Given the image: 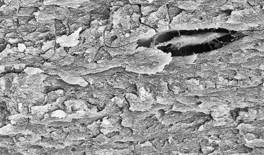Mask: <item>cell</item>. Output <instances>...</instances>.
I'll return each mask as SVG.
<instances>
[{
    "label": "cell",
    "mask_w": 264,
    "mask_h": 155,
    "mask_svg": "<svg viewBox=\"0 0 264 155\" xmlns=\"http://www.w3.org/2000/svg\"><path fill=\"white\" fill-rule=\"evenodd\" d=\"M55 48H54L47 51L43 55H41V56L42 57L45 59H48L52 57L54 54H55Z\"/></svg>",
    "instance_id": "obj_13"
},
{
    "label": "cell",
    "mask_w": 264,
    "mask_h": 155,
    "mask_svg": "<svg viewBox=\"0 0 264 155\" xmlns=\"http://www.w3.org/2000/svg\"><path fill=\"white\" fill-rule=\"evenodd\" d=\"M5 38L13 39H23V37L20 33H17V32H12L7 34Z\"/></svg>",
    "instance_id": "obj_12"
},
{
    "label": "cell",
    "mask_w": 264,
    "mask_h": 155,
    "mask_svg": "<svg viewBox=\"0 0 264 155\" xmlns=\"http://www.w3.org/2000/svg\"><path fill=\"white\" fill-rule=\"evenodd\" d=\"M141 20L144 25L159 32L168 30L171 23L167 5L161 6L156 11L145 17L141 18Z\"/></svg>",
    "instance_id": "obj_2"
},
{
    "label": "cell",
    "mask_w": 264,
    "mask_h": 155,
    "mask_svg": "<svg viewBox=\"0 0 264 155\" xmlns=\"http://www.w3.org/2000/svg\"><path fill=\"white\" fill-rule=\"evenodd\" d=\"M8 44V43H6L5 44H1V53L2 52L4 51L5 50V49L6 48V47L7 45Z\"/></svg>",
    "instance_id": "obj_16"
},
{
    "label": "cell",
    "mask_w": 264,
    "mask_h": 155,
    "mask_svg": "<svg viewBox=\"0 0 264 155\" xmlns=\"http://www.w3.org/2000/svg\"><path fill=\"white\" fill-rule=\"evenodd\" d=\"M140 16L141 14L136 13H133L131 17V29H135L140 27L141 24L139 21Z\"/></svg>",
    "instance_id": "obj_7"
},
{
    "label": "cell",
    "mask_w": 264,
    "mask_h": 155,
    "mask_svg": "<svg viewBox=\"0 0 264 155\" xmlns=\"http://www.w3.org/2000/svg\"><path fill=\"white\" fill-rule=\"evenodd\" d=\"M156 34V31L152 28L141 24L137 29L123 31L119 35V37L120 41H122L121 44H129L138 39L151 37Z\"/></svg>",
    "instance_id": "obj_3"
},
{
    "label": "cell",
    "mask_w": 264,
    "mask_h": 155,
    "mask_svg": "<svg viewBox=\"0 0 264 155\" xmlns=\"http://www.w3.org/2000/svg\"><path fill=\"white\" fill-rule=\"evenodd\" d=\"M5 41L8 44H11L14 47H18V44L20 43H23L24 42L23 39H13L11 38H5Z\"/></svg>",
    "instance_id": "obj_11"
},
{
    "label": "cell",
    "mask_w": 264,
    "mask_h": 155,
    "mask_svg": "<svg viewBox=\"0 0 264 155\" xmlns=\"http://www.w3.org/2000/svg\"><path fill=\"white\" fill-rule=\"evenodd\" d=\"M56 43V39L47 42L42 46V50L46 53L50 49L55 48Z\"/></svg>",
    "instance_id": "obj_10"
},
{
    "label": "cell",
    "mask_w": 264,
    "mask_h": 155,
    "mask_svg": "<svg viewBox=\"0 0 264 155\" xmlns=\"http://www.w3.org/2000/svg\"><path fill=\"white\" fill-rule=\"evenodd\" d=\"M38 8H21L17 13V15L20 16H31L33 13L34 12L38 11Z\"/></svg>",
    "instance_id": "obj_9"
},
{
    "label": "cell",
    "mask_w": 264,
    "mask_h": 155,
    "mask_svg": "<svg viewBox=\"0 0 264 155\" xmlns=\"http://www.w3.org/2000/svg\"><path fill=\"white\" fill-rule=\"evenodd\" d=\"M182 11V9L179 8L177 7L173 6L169 7V8L168 9V11L171 22L173 20V18L180 14Z\"/></svg>",
    "instance_id": "obj_8"
},
{
    "label": "cell",
    "mask_w": 264,
    "mask_h": 155,
    "mask_svg": "<svg viewBox=\"0 0 264 155\" xmlns=\"http://www.w3.org/2000/svg\"><path fill=\"white\" fill-rule=\"evenodd\" d=\"M152 105L148 103L146 100L144 101L132 102L131 105L132 106L134 110L138 111H145L151 108Z\"/></svg>",
    "instance_id": "obj_5"
},
{
    "label": "cell",
    "mask_w": 264,
    "mask_h": 155,
    "mask_svg": "<svg viewBox=\"0 0 264 155\" xmlns=\"http://www.w3.org/2000/svg\"><path fill=\"white\" fill-rule=\"evenodd\" d=\"M26 47H30L32 46H34L35 44V43H32V42H25L23 43Z\"/></svg>",
    "instance_id": "obj_15"
},
{
    "label": "cell",
    "mask_w": 264,
    "mask_h": 155,
    "mask_svg": "<svg viewBox=\"0 0 264 155\" xmlns=\"http://www.w3.org/2000/svg\"><path fill=\"white\" fill-rule=\"evenodd\" d=\"M161 74H140L138 78L141 81L148 82L154 85L159 86L168 84L165 73Z\"/></svg>",
    "instance_id": "obj_4"
},
{
    "label": "cell",
    "mask_w": 264,
    "mask_h": 155,
    "mask_svg": "<svg viewBox=\"0 0 264 155\" xmlns=\"http://www.w3.org/2000/svg\"><path fill=\"white\" fill-rule=\"evenodd\" d=\"M18 51L20 52H23L27 49L25 44L23 43H20L18 44Z\"/></svg>",
    "instance_id": "obj_14"
},
{
    "label": "cell",
    "mask_w": 264,
    "mask_h": 155,
    "mask_svg": "<svg viewBox=\"0 0 264 155\" xmlns=\"http://www.w3.org/2000/svg\"><path fill=\"white\" fill-rule=\"evenodd\" d=\"M171 56L157 48L140 47L127 58L126 69L139 74H155L171 62Z\"/></svg>",
    "instance_id": "obj_1"
},
{
    "label": "cell",
    "mask_w": 264,
    "mask_h": 155,
    "mask_svg": "<svg viewBox=\"0 0 264 155\" xmlns=\"http://www.w3.org/2000/svg\"><path fill=\"white\" fill-rule=\"evenodd\" d=\"M161 6L154 4L146 6H141V11L143 15L142 17H145L151 14L156 11Z\"/></svg>",
    "instance_id": "obj_6"
}]
</instances>
